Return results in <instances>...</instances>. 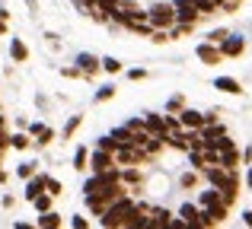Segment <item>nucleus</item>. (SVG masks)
Instances as JSON below:
<instances>
[{"label": "nucleus", "instance_id": "nucleus-1", "mask_svg": "<svg viewBox=\"0 0 252 229\" xmlns=\"http://www.w3.org/2000/svg\"><path fill=\"white\" fill-rule=\"evenodd\" d=\"M204 175H208V181L220 191V204H233V191H236V175L233 169H217V166H204Z\"/></svg>", "mask_w": 252, "mask_h": 229}, {"label": "nucleus", "instance_id": "nucleus-2", "mask_svg": "<svg viewBox=\"0 0 252 229\" xmlns=\"http://www.w3.org/2000/svg\"><path fill=\"white\" fill-rule=\"evenodd\" d=\"M147 19L157 25V29H169V25L176 23V6H169V3H157L154 10L147 13Z\"/></svg>", "mask_w": 252, "mask_h": 229}, {"label": "nucleus", "instance_id": "nucleus-3", "mask_svg": "<svg viewBox=\"0 0 252 229\" xmlns=\"http://www.w3.org/2000/svg\"><path fill=\"white\" fill-rule=\"evenodd\" d=\"M198 16H201V13H198V6H195V0H179L176 3V23L179 25H195L198 23Z\"/></svg>", "mask_w": 252, "mask_h": 229}, {"label": "nucleus", "instance_id": "nucleus-4", "mask_svg": "<svg viewBox=\"0 0 252 229\" xmlns=\"http://www.w3.org/2000/svg\"><path fill=\"white\" fill-rule=\"evenodd\" d=\"M115 181H118V175L112 172V169H105V172H96L90 181H86L83 191H86V194H99V191H105L109 185H115Z\"/></svg>", "mask_w": 252, "mask_h": 229}, {"label": "nucleus", "instance_id": "nucleus-5", "mask_svg": "<svg viewBox=\"0 0 252 229\" xmlns=\"http://www.w3.org/2000/svg\"><path fill=\"white\" fill-rule=\"evenodd\" d=\"M243 48H246V45H243L240 35H227V38L220 42V54H223V57H240Z\"/></svg>", "mask_w": 252, "mask_h": 229}, {"label": "nucleus", "instance_id": "nucleus-6", "mask_svg": "<svg viewBox=\"0 0 252 229\" xmlns=\"http://www.w3.org/2000/svg\"><path fill=\"white\" fill-rule=\"evenodd\" d=\"M198 57H201L204 64H220V61H223L220 48H217L214 42H208V45H198Z\"/></svg>", "mask_w": 252, "mask_h": 229}, {"label": "nucleus", "instance_id": "nucleus-7", "mask_svg": "<svg viewBox=\"0 0 252 229\" xmlns=\"http://www.w3.org/2000/svg\"><path fill=\"white\" fill-rule=\"evenodd\" d=\"M93 172H105V169H112L115 166V159H112V153L109 150H99V153H93Z\"/></svg>", "mask_w": 252, "mask_h": 229}, {"label": "nucleus", "instance_id": "nucleus-8", "mask_svg": "<svg viewBox=\"0 0 252 229\" xmlns=\"http://www.w3.org/2000/svg\"><path fill=\"white\" fill-rule=\"evenodd\" d=\"M112 140H115L118 147H128V143H134V130L131 127H115L112 130Z\"/></svg>", "mask_w": 252, "mask_h": 229}, {"label": "nucleus", "instance_id": "nucleus-9", "mask_svg": "<svg viewBox=\"0 0 252 229\" xmlns=\"http://www.w3.org/2000/svg\"><path fill=\"white\" fill-rule=\"evenodd\" d=\"M204 124V115L201 112H191V108H185L182 112V127H201Z\"/></svg>", "mask_w": 252, "mask_h": 229}, {"label": "nucleus", "instance_id": "nucleus-10", "mask_svg": "<svg viewBox=\"0 0 252 229\" xmlns=\"http://www.w3.org/2000/svg\"><path fill=\"white\" fill-rule=\"evenodd\" d=\"M77 64H80L83 74H96V70H99V57H93V54H80Z\"/></svg>", "mask_w": 252, "mask_h": 229}, {"label": "nucleus", "instance_id": "nucleus-11", "mask_svg": "<svg viewBox=\"0 0 252 229\" xmlns=\"http://www.w3.org/2000/svg\"><path fill=\"white\" fill-rule=\"evenodd\" d=\"M201 127H204V134H201V140H204V143H214L217 137L223 134V127H220V124H208V121H204Z\"/></svg>", "mask_w": 252, "mask_h": 229}, {"label": "nucleus", "instance_id": "nucleus-12", "mask_svg": "<svg viewBox=\"0 0 252 229\" xmlns=\"http://www.w3.org/2000/svg\"><path fill=\"white\" fill-rule=\"evenodd\" d=\"M42 188H45V175H38V178H32L29 175V185H26V198H35V194H42Z\"/></svg>", "mask_w": 252, "mask_h": 229}, {"label": "nucleus", "instance_id": "nucleus-13", "mask_svg": "<svg viewBox=\"0 0 252 229\" xmlns=\"http://www.w3.org/2000/svg\"><path fill=\"white\" fill-rule=\"evenodd\" d=\"M179 217L185 220L189 226H198V207L195 204H182V210H179Z\"/></svg>", "mask_w": 252, "mask_h": 229}, {"label": "nucleus", "instance_id": "nucleus-14", "mask_svg": "<svg viewBox=\"0 0 252 229\" xmlns=\"http://www.w3.org/2000/svg\"><path fill=\"white\" fill-rule=\"evenodd\" d=\"M217 89H223V93H240V83L233 80V76H220V80H214Z\"/></svg>", "mask_w": 252, "mask_h": 229}, {"label": "nucleus", "instance_id": "nucleus-15", "mask_svg": "<svg viewBox=\"0 0 252 229\" xmlns=\"http://www.w3.org/2000/svg\"><path fill=\"white\" fill-rule=\"evenodd\" d=\"M38 226H48V229H55V226H61V217H58V213H51V210H45L42 217H38Z\"/></svg>", "mask_w": 252, "mask_h": 229}, {"label": "nucleus", "instance_id": "nucleus-16", "mask_svg": "<svg viewBox=\"0 0 252 229\" xmlns=\"http://www.w3.org/2000/svg\"><path fill=\"white\" fill-rule=\"evenodd\" d=\"M10 54L16 57V61H26V54H29V51H26V45L19 42V38H13V42H10Z\"/></svg>", "mask_w": 252, "mask_h": 229}, {"label": "nucleus", "instance_id": "nucleus-17", "mask_svg": "<svg viewBox=\"0 0 252 229\" xmlns=\"http://www.w3.org/2000/svg\"><path fill=\"white\" fill-rule=\"evenodd\" d=\"M118 3H122V0H96V6H99V13H102V16H112Z\"/></svg>", "mask_w": 252, "mask_h": 229}, {"label": "nucleus", "instance_id": "nucleus-18", "mask_svg": "<svg viewBox=\"0 0 252 229\" xmlns=\"http://www.w3.org/2000/svg\"><path fill=\"white\" fill-rule=\"evenodd\" d=\"M211 204H220V191H217V188L201 194V207H211Z\"/></svg>", "mask_w": 252, "mask_h": 229}, {"label": "nucleus", "instance_id": "nucleus-19", "mask_svg": "<svg viewBox=\"0 0 252 229\" xmlns=\"http://www.w3.org/2000/svg\"><path fill=\"white\" fill-rule=\"evenodd\" d=\"M99 67L109 70V74H118V70H122V61H115V57H105V61H99Z\"/></svg>", "mask_w": 252, "mask_h": 229}, {"label": "nucleus", "instance_id": "nucleus-20", "mask_svg": "<svg viewBox=\"0 0 252 229\" xmlns=\"http://www.w3.org/2000/svg\"><path fill=\"white\" fill-rule=\"evenodd\" d=\"M32 204H35L38 207V210H48V207H51V198H48V194H35V198H32Z\"/></svg>", "mask_w": 252, "mask_h": 229}, {"label": "nucleus", "instance_id": "nucleus-21", "mask_svg": "<svg viewBox=\"0 0 252 229\" xmlns=\"http://www.w3.org/2000/svg\"><path fill=\"white\" fill-rule=\"evenodd\" d=\"M10 147H16V150H26V147H29V137H26V134H16V137H10Z\"/></svg>", "mask_w": 252, "mask_h": 229}, {"label": "nucleus", "instance_id": "nucleus-22", "mask_svg": "<svg viewBox=\"0 0 252 229\" xmlns=\"http://www.w3.org/2000/svg\"><path fill=\"white\" fill-rule=\"evenodd\" d=\"M99 150H109V153H115V150H118V143L112 140V137H99Z\"/></svg>", "mask_w": 252, "mask_h": 229}, {"label": "nucleus", "instance_id": "nucleus-23", "mask_svg": "<svg viewBox=\"0 0 252 229\" xmlns=\"http://www.w3.org/2000/svg\"><path fill=\"white\" fill-rule=\"evenodd\" d=\"M74 166H77V169H86V147H80V150L74 153Z\"/></svg>", "mask_w": 252, "mask_h": 229}, {"label": "nucleus", "instance_id": "nucleus-24", "mask_svg": "<svg viewBox=\"0 0 252 229\" xmlns=\"http://www.w3.org/2000/svg\"><path fill=\"white\" fill-rule=\"evenodd\" d=\"M112 96H115V86H102L96 93V102H105V99H112Z\"/></svg>", "mask_w": 252, "mask_h": 229}, {"label": "nucleus", "instance_id": "nucleus-25", "mask_svg": "<svg viewBox=\"0 0 252 229\" xmlns=\"http://www.w3.org/2000/svg\"><path fill=\"white\" fill-rule=\"evenodd\" d=\"M223 38H227V29H214V32H211V35H208V42H214V45H220V42H223Z\"/></svg>", "mask_w": 252, "mask_h": 229}, {"label": "nucleus", "instance_id": "nucleus-26", "mask_svg": "<svg viewBox=\"0 0 252 229\" xmlns=\"http://www.w3.org/2000/svg\"><path fill=\"white\" fill-rule=\"evenodd\" d=\"M45 188H48V194H61V181L55 178H45Z\"/></svg>", "mask_w": 252, "mask_h": 229}, {"label": "nucleus", "instance_id": "nucleus-27", "mask_svg": "<svg viewBox=\"0 0 252 229\" xmlns=\"http://www.w3.org/2000/svg\"><path fill=\"white\" fill-rule=\"evenodd\" d=\"M195 6H198V13H214V3H211V0H195Z\"/></svg>", "mask_w": 252, "mask_h": 229}, {"label": "nucleus", "instance_id": "nucleus-28", "mask_svg": "<svg viewBox=\"0 0 252 229\" xmlns=\"http://www.w3.org/2000/svg\"><path fill=\"white\" fill-rule=\"evenodd\" d=\"M77 124H80V118H70V121H67V127H64V134H74V130H77Z\"/></svg>", "mask_w": 252, "mask_h": 229}, {"label": "nucleus", "instance_id": "nucleus-29", "mask_svg": "<svg viewBox=\"0 0 252 229\" xmlns=\"http://www.w3.org/2000/svg\"><path fill=\"white\" fill-rule=\"evenodd\" d=\"M19 175H23V178H29V175H32V162H23V166H19Z\"/></svg>", "mask_w": 252, "mask_h": 229}, {"label": "nucleus", "instance_id": "nucleus-30", "mask_svg": "<svg viewBox=\"0 0 252 229\" xmlns=\"http://www.w3.org/2000/svg\"><path fill=\"white\" fill-rule=\"evenodd\" d=\"M182 185H185V188H191V185H195V175L185 172V175H182Z\"/></svg>", "mask_w": 252, "mask_h": 229}, {"label": "nucleus", "instance_id": "nucleus-31", "mask_svg": "<svg viewBox=\"0 0 252 229\" xmlns=\"http://www.w3.org/2000/svg\"><path fill=\"white\" fill-rule=\"evenodd\" d=\"M179 108H182V99H179V96H176V99H169V112H179Z\"/></svg>", "mask_w": 252, "mask_h": 229}, {"label": "nucleus", "instance_id": "nucleus-32", "mask_svg": "<svg viewBox=\"0 0 252 229\" xmlns=\"http://www.w3.org/2000/svg\"><path fill=\"white\" fill-rule=\"evenodd\" d=\"M243 220H246V226H252V210H246V213H243Z\"/></svg>", "mask_w": 252, "mask_h": 229}, {"label": "nucleus", "instance_id": "nucleus-33", "mask_svg": "<svg viewBox=\"0 0 252 229\" xmlns=\"http://www.w3.org/2000/svg\"><path fill=\"white\" fill-rule=\"evenodd\" d=\"M211 3H214V6H220V3H227V0H211Z\"/></svg>", "mask_w": 252, "mask_h": 229}, {"label": "nucleus", "instance_id": "nucleus-34", "mask_svg": "<svg viewBox=\"0 0 252 229\" xmlns=\"http://www.w3.org/2000/svg\"><path fill=\"white\" fill-rule=\"evenodd\" d=\"M246 181H249V185H252V169H249V175H246Z\"/></svg>", "mask_w": 252, "mask_h": 229}, {"label": "nucleus", "instance_id": "nucleus-35", "mask_svg": "<svg viewBox=\"0 0 252 229\" xmlns=\"http://www.w3.org/2000/svg\"><path fill=\"white\" fill-rule=\"evenodd\" d=\"M227 3H236V0H227Z\"/></svg>", "mask_w": 252, "mask_h": 229}]
</instances>
